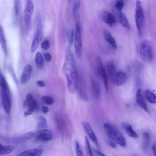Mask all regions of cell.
<instances>
[{"label": "cell", "mask_w": 156, "mask_h": 156, "mask_svg": "<svg viewBox=\"0 0 156 156\" xmlns=\"http://www.w3.org/2000/svg\"><path fill=\"white\" fill-rule=\"evenodd\" d=\"M34 136L36 140L42 142L50 141L53 138L51 131L47 129H42L36 131Z\"/></svg>", "instance_id": "8"}, {"label": "cell", "mask_w": 156, "mask_h": 156, "mask_svg": "<svg viewBox=\"0 0 156 156\" xmlns=\"http://www.w3.org/2000/svg\"><path fill=\"white\" fill-rule=\"evenodd\" d=\"M34 110L33 109L29 108L26 110L24 112V115L25 116H28L31 114Z\"/></svg>", "instance_id": "41"}, {"label": "cell", "mask_w": 156, "mask_h": 156, "mask_svg": "<svg viewBox=\"0 0 156 156\" xmlns=\"http://www.w3.org/2000/svg\"><path fill=\"white\" fill-rule=\"evenodd\" d=\"M50 45L49 41L48 40H45L41 43V47L44 50H47L49 48Z\"/></svg>", "instance_id": "37"}, {"label": "cell", "mask_w": 156, "mask_h": 156, "mask_svg": "<svg viewBox=\"0 0 156 156\" xmlns=\"http://www.w3.org/2000/svg\"><path fill=\"white\" fill-rule=\"evenodd\" d=\"M135 21L139 35H142L144 21V15L142 4L139 0L136 1L135 9Z\"/></svg>", "instance_id": "4"}, {"label": "cell", "mask_w": 156, "mask_h": 156, "mask_svg": "<svg viewBox=\"0 0 156 156\" xmlns=\"http://www.w3.org/2000/svg\"><path fill=\"white\" fill-rule=\"evenodd\" d=\"M75 145L76 155L78 156H83V152L81 148L79 142L77 140H76L75 141Z\"/></svg>", "instance_id": "35"}, {"label": "cell", "mask_w": 156, "mask_h": 156, "mask_svg": "<svg viewBox=\"0 0 156 156\" xmlns=\"http://www.w3.org/2000/svg\"><path fill=\"white\" fill-rule=\"evenodd\" d=\"M91 88L94 97L97 99H99L101 96V88L98 83L94 79L91 81Z\"/></svg>", "instance_id": "19"}, {"label": "cell", "mask_w": 156, "mask_h": 156, "mask_svg": "<svg viewBox=\"0 0 156 156\" xmlns=\"http://www.w3.org/2000/svg\"><path fill=\"white\" fill-rule=\"evenodd\" d=\"M105 69L108 76L110 79L116 71L115 66L112 62H109L107 64Z\"/></svg>", "instance_id": "25"}, {"label": "cell", "mask_w": 156, "mask_h": 156, "mask_svg": "<svg viewBox=\"0 0 156 156\" xmlns=\"http://www.w3.org/2000/svg\"><path fill=\"white\" fill-rule=\"evenodd\" d=\"M137 52L139 57L144 62H150L153 60V47L150 41L147 40L142 41L137 47Z\"/></svg>", "instance_id": "2"}, {"label": "cell", "mask_w": 156, "mask_h": 156, "mask_svg": "<svg viewBox=\"0 0 156 156\" xmlns=\"http://www.w3.org/2000/svg\"><path fill=\"white\" fill-rule=\"evenodd\" d=\"M36 83L38 86L40 87H44L45 86V82L42 81L37 80L36 81Z\"/></svg>", "instance_id": "44"}, {"label": "cell", "mask_w": 156, "mask_h": 156, "mask_svg": "<svg viewBox=\"0 0 156 156\" xmlns=\"http://www.w3.org/2000/svg\"><path fill=\"white\" fill-rule=\"evenodd\" d=\"M32 73V67L30 64L27 65L24 68L20 79L22 84L27 83L29 80Z\"/></svg>", "instance_id": "14"}, {"label": "cell", "mask_w": 156, "mask_h": 156, "mask_svg": "<svg viewBox=\"0 0 156 156\" xmlns=\"http://www.w3.org/2000/svg\"><path fill=\"white\" fill-rule=\"evenodd\" d=\"M35 63L37 68L42 69L44 67V63L42 55L40 52H37L35 57Z\"/></svg>", "instance_id": "28"}, {"label": "cell", "mask_w": 156, "mask_h": 156, "mask_svg": "<svg viewBox=\"0 0 156 156\" xmlns=\"http://www.w3.org/2000/svg\"><path fill=\"white\" fill-rule=\"evenodd\" d=\"M99 16L101 20L110 26H113L116 22L115 16L108 11L103 10L101 11Z\"/></svg>", "instance_id": "12"}, {"label": "cell", "mask_w": 156, "mask_h": 156, "mask_svg": "<svg viewBox=\"0 0 156 156\" xmlns=\"http://www.w3.org/2000/svg\"><path fill=\"white\" fill-rule=\"evenodd\" d=\"M14 149V147L12 145H4L0 144V154L3 155L9 154Z\"/></svg>", "instance_id": "26"}, {"label": "cell", "mask_w": 156, "mask_h": 156, "mask_svg": "<svg viewBox=\"0 0 156 156\" xmlns=\"http://www.w3.org/2000/svg\"><path fill=\"white\" fill-rule=\"evenodd\" d=\"M43 152L42 149L40 148H33L25 150L17 155L18 156H40Z\"/></svg>", "instance_id": "17"}, {"label": "cell", "mask_w": 156, "mask_h": 156, "mask_svg": "<svg viewBox=\"0 0 156 156\" xmlns=\"http://www.w3.org/2000/svg\"><path fill=\"white\" fill-rule=\"evenodd\" d=\"M136 101L137 104L144 110L148 112V109L144 97L141 89H139L137 91L135 95Z\"/></svg>", "instance_id": "16"}, {"label": "cell", "mask_w": 156, "mask_h": 156, "mask_svg": "<svg viewBox=\"0 0 156 156\" xmlns=\"http://www.w3.org/2000/svg\"><path fill=\"white\" fill-rule=\"evenodd\" d=\"M150 136L148 133L144 132L143 134L142 143L143 149L144 151L147 150L150 144Z\"/></svg>", "instance_id": "27"}, {"label": "cell", "mask_w": 156, "mask_h": 156, "mask_svg": "<svg viewBox=\"0 0 156 156\" xmlns=\"http://www.w3.org/2000/svg\"><path fill=\"white\" fill-rule=\"evenodd\" d=\"M74 36V31L73 30H71L68 35V41L69 46L71 47L72 44Z\"/></svg>", "instance_id": "38"}, {"label": "cell", "mask_w": 156, "mask_h": 156, "mask_svg": "<svg viewBox=\"0 0 156 156\" xmlns=\"http://www.w3.org/2000/svg\"><path fill=\"white\" fill-rule=\"evenodd\" d=\"M44 56L46 61L48 62H50L52 59V56L51 54L48 52L44 53Z\"/></svg>", "instance_id": "40"}, {"label": "cell", "mask_w": 156, "mask_h": 156, "mask_svg": "<svg viewBox=\"0 0 156 156\" xmlns=\"http://www.w3.org/2000/svg\"><path fill=\"white\" fill-rule=\"evenodd\" d=\"M69 0V1H70V0Z\"/></svg>", "instance_id": "47"}, {"label": "cell", "mask_w": 156, "mask_h": 156, "mask_svg": "<svg viewBox=\"0 0 156 156\" xmlns=\"http://www.w3.org/2000/svg\"><path fill=\"white\" fill-rule=\"evenodd\" d=\"M42 32L39 28L35 33L32 42L31 51L32 53L35 51L42 38Z\"/></svg>", "instance_id": "15"}, {"label": "cell", "mask_w": 156, "mask_h": 156, "mask_svg": "<svg viewBox=\"0 0 156 156\" xmlns=\"http://www.w3.org/2000/svg\"><path fill=\"white\" fill-rule=\"evenodd\" d=\"M152 149L154 155L156 156V143H154L152 145Z\"/></svg>", "instance_id": "46"}, {"label": "cell", "mask_w": 156, "mask_h": 156, "mask_svg": "<svg viewBox=\"0 0 156 156\" xmlns=\"http://www.w3.org/2000/svg\"><path fill=\"white\" fill-rule=\"evenodd\" d=\"M82 125L85 132L90 139L99 148L100 147L96 136L90 124L87 122L84 121L82 122Z\"/></svg>", "instance_id": "10"}, {"label": "cell", "mask_w": 156, "mask_h": 156, "mask_svg": "<svg viewBox=\"0 0 156 156\" xmlns=\"http://www.w3.org/2000/svg\"><path fill=\"white\" fill-rule=\"evenodd\" d=\"M34 8L32 1L27 0L24 11V25L27 34L28 33L30 29Z\"/></svg>", "instance_id": "5"}, {"label": "cell", "mask_w": 156, "mask_h": 156, "mask_svg": "<svg viewBox=\"0 0 156 156\" xmlns=\"http://www.w3.org/2000/svg\"><path fill=\"white\" fill-rule=\"evenodd\" d=\"M122 126L130 137L134 138H138V136L137 134L133 129L130 125L126 123L123 122L122 124Z\"/></svg>", "instance_id": "21"}, {"label": "cell", "mask_w": 156, "mask_h": 156, "mask_svg": "<svg viewBox=\"0 0 156 156\" xmlns=\"http://www.w3.org/2000/svg\"><path fill=\"white\" fill-rule=\"evenodd\" d=\"M23 105L27 109L31 108L34 110L38 109V107L36 100L32 94L27 93L25 99L23 102Z\"/></svg>", "instance_id": "13"}, {"label": "cell", "mask_w": 156, "mask_h": 156, "mask_svg": "<svg viewBox=\"0 0 156 156\" xmlns=\"http://www.w3.org/2000/svg\"><path fill=\"white\" fill-rule=\"evenodd\" d=\"M118 19L120 24L128 30L130 29V26L128 19L122 12L120 11L118 14Z\"/></svg>", "instance_id": "22"}, {"label": "cell", "mask_w": 156, "mask_h": 156, "mask_svg": "<svg viewBox=\"0 0 156 156\" xmlns=\"http://www.w3.org/2000/svg\"><path fill=\"white\" fill-rule=\"evenodd\" d=\"M115 85L119 86L124 84L127 80L126 74L121 71H116L110 79Z\"/></svg>", "instance_id": "11"}, {"label": "cell", "mask_w": 156, "mask_h": 156, "mask_svg": "<svg viewBox=\"0 0 156 156\" xmlns=\"http://www.w3.org/2000/svg\"><path fill=\"white\" fill-rule=\"evenodd\" d=\"M93 152L97 156H105V155L101 152L96 149H93Z\"/></svg>", "instance_id": "42"}, {"label": "cell", "mask_w": 156, "mask_h": 156, "mask_svg": "<svg viewBox=\"0 0 156 156\" xmlns=\"http://www.w3.org/2000/svg\"><path fill=\"white\" fill-rule=\"evenodd\" d=\"M19 0H15L14 2V10L15 13L18 14L19 12Z\"/></svg>", "instance_id": "39"}, {"label": "cell", "mask_w": 156, "mask_h": 156, "mask_svg": "<svg viewBox=\"0 0 156 156\" xmlns=\"http://www.w3.org/2000/svg\"><path fill=\"white\" fill-rule=\"evenodd\" d=\"M55 120L57 127L59 130H62L65 125L63 119L60 117H57L56 118Z\"/></svg>", "instance_id": "33"}, {"label": "cell", "mask_w": 156, "mask_h": 156, "mask_svg": "<svg viewBox=\"0 0 156 156\" xmlns=\"http://www.w3.org/2000/svg\"><path fill=\"white\" fill-rule=\"evenodd\" d=\"M0 42L1 47L5 54L7 55V51L6 41L4 31L2 27H0Z\"/></svg>", "instance_id": "24"}, {"label": "cell", "mask_w": 156, "mask_h": 156, "mask_svg": "<svg viewBox=\"0 0 156 156\" xmlns=\"http://www.w3.org/2000/svg\"><path fill=\"white\" fill-rule=\"evenodd\" d=\"M85 147L86 155L88 156H93V151L88 139L86 136L85 138Z\"/></svg>", "instance_id": "30"}, {"label": "cell", "mask_w": 156, "mask_h": 156, "mask_svg": "<svg viewBox=\"0 0 156 156\" xmlns=\"http://www.w3.org/2000/svg\"><path fill=\"white\" fill-rule=\"evenodd\" d=\"M80 0H75L73 5V13L74 16H76L78 11L81 5Z\"/></svg>", "instance_id": "31"}, {"label": "cell", "mask_w": 156, "mask_h": 156, "mask_svg": "<svg viewBox=\"0 0 156 156\" xmlns=\"http://www.w3.org/2000/svg\"><path fill=\"white\" fill-rule=\"evenodd\" d=\"M103 35L105 40L112 48L114 49L117 48V45L116 40L109 31L107 30H104Z\"/></svg>", "instance_id": "18"}, {"label": "cell", "mask_w": 156, "mask_h": 156, "mask_svg": "<svg viewBox=\"0 0 156 156\" xmlns=\"http://www.w3.org/2000/svg\"><path fill=\"white\" fill-rule=\"evenodd\" d=\"M47 127L48 125L46 119L43 116H39L37 118V128L38 129H42Z\"/></svg>", "instance_id": "29"}, {"label": "cell", "mask_w": 156, "mask_h": 156, "mask_svg": "<svg viewBox=\"0 0 156 156\" xmlns=\"http://www.w3.org/2000/svg\"><path fill=\"white\" fill-rule=\"evenodd\" d=\"M8 67V69L10 73L12 76L13 77L14 81L16 84H18V81L15 74L14 69H13L12 67L10 66H9Z\"/></svg>", "instance_id": "36"}, {"label": "cell", "mask_w": 156, "mask_h": 156, "mask_svg": "<svg viewBox=\"0 0 156 156\" xmlns=\"http://www.w3.org/2000/svg\"><path fill=\"white\" fill-rule=\"evenodd\" d=\"M144 96L145 99L149 102L156 103V95L151 90H146L144 92Z\"/></svg>", "instance_id": "23"}, {"label": "cell", "mask_w": 156, "mask_h": 156, "mask_svg": "<svg viewBox=\"0 0 156 156\" xmlns=\"http://www.w3.org/2000/svg\"><path fill=\"white\" fill-rule=\"evenodd\" d=\"M41 99L44 104L48 105H51L54 101L53 98L48 96H44L41 98Z\"/></svg>", "instance_id": "32"}, {"label": "cell", "mask_w": 156, "mask_h": 156, "mask_svg": "<svg viewBox=\"0 0 156 156\" xmlns=\"http://www.w3.org/2000/svg\"><path fill=\"white\" fill-rule=\"evenodd\" d=\"M109 144L111 147L113 148H115L117 147V144L114 141H110L109 142Z\"/></svg>", "instance_id": "45"}, {"label": "cell", "mask_w": 156, "mask_h": 156, "mask_svg": "<svg viewBox=\"0 0 156 156\" xmlns=\"http://www.w3.org/2000/svg\"><path fill=\"white\" fill-rule=\"evenodd\" d=\"M62 71L67 79L68 90L74 93L77 88V76L73 54L69 46L66 50Z\"/></svg>", "instance_id": "1"}, {"label": "cell", "mask_w": 156, "mask_h": 156, "mask_svg": "<svg viewBox=\"0 0 156 156\" xmlns=\"http://www.w3.org/2000/svg\"><path fill=\"white\" fill-rule=\"evenodd\" d=\"M96 59L98 72L103 80L105 90L108 91V76L105 69L103 67L101 58L99 57H97Z\"/></svg>", "instance_id": "9"}, {"label": "cell", "mask_w": 156, "mask_h": 156, "mask_svg": "<svg viewBox=\"0 0 156 156\" xmlns=\"http://www.w3.org/2000/svg\"><path fill=\"white\" fill-rule=\"evenodd\" d=\"M2 105L5 112L9 114L11 109V94L9 89L0 88Z\"/></svg>", "instance_id": "7"}, {"label": "cell", "mask_w": 156, "mask_h": 156, "mask_svg": "<svg viewBox=\"0 0 156 156\" xmlns=\"http://www.w3.org/2000/svg\"><path fill=\"white\" fill-rule=\"evenodd\" d=\"M41 111L43 113H46L49 111V108L47 106H43L41 108Z\"/></svg>", "instance_id": "43"}, {"label": "cell", "mask_w": 156, "mask_h": 156, "mask_svg": "<svg viewBox=\"0 0 156 156\" xmlns=\"http://www.w3.org/2000/svg\"><path fill=\"white\" fill-rule=\"evenodd\" d=\"M34 134L33 132H30L23 135L15 137L13 141L16 143H23L26 142L32 138Z\"/></svg>", "instance_id": "20"}, {"label": "cell", "mask_w": 156, "mask_h": 156, "mask_svg": "<svg viewBox=\"0 0 156 156\" xmlns=\"http://www.w3.org/2000/svg\"><path fill=\"white\" fill-rule=\"evenodd\" d=\"M103 127L106 134L112 140L121 146L125 147L126 146L125 138L119 129L106 123L103 124Z\"/></svg>", "instance_id": "3"}, {"label": "cell", "mask_w": 156, "mask_h": 156, "mask_svg": "<svg viewBox=\"0 0 156 156\" xmlns=\"http://www.w3.org/2000/svg\"><path fill=\"white\" fill-rule=\"evenodd\" d=\"M74 44L75 55L77 57L80 58L83 52L82 43L81 27L78 22L76 23V25Z\"/></svg>", "instance_id": "6"}, {"label": "cell", "mask_w": 156, "mask_h": 156, "mask_svg": "<svg viewBox=\"0 0 156 156\" xmlns=\"http://www.w3.org/2000/svg\"><path fill=\"white\" fill-rule=\"evenodd\" d=\"M125 5L124 0H116L115 7L119 11H121Z\"/></svg>", "instance_id": "34"}]
</instances>
